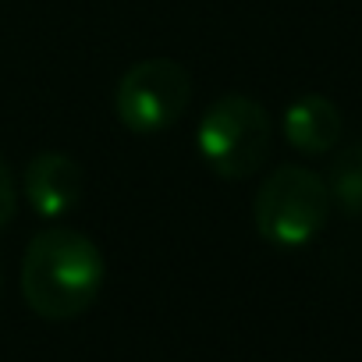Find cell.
Wrapping results in <instances>:
<instances>
[{
    "mask_svg": "<svg viewBox=\"0 0 362 362\" xmlns=\"http://www.w3.org/2000/svg\"><path fill=\"white\" fill-rule=\"evenodd\" d=\"M107 259L96 242L75 228H43L22 256V295L43 320L64 323L82 316L103 291Z\"/></svg>",
    "mask_w": 362,
    "mask_h": 362,
    "instance_id": "cell-1",
    "label": "cell"
},
{
    "mask_svg": "<svg viewBox=\"0 0 362 362\" xmlns=\"http://www.w3.org/2000/svg\"><path fill=\"white\" fill-rule=\"evenodd\" d=\"M330 192L327 181L298 163L274 167L252 199V224L259 238L274 249H302L309 245L327 217H330Z\"/></svg>",
    "mask_w": 362,
    "mask_h": 362,
    "instance_id": "cell-2",
    "label": "cell"
},
{
    "mask_svg": "<svg viewBox=\"0 0 362 362\" xmlns=\"http://www.w3.org/2000/svg\"><path fill=\"white\" fill-rule=\"evenodd\" d=\"M196 149L217 177L224 181L252 177L274 149V124L267 107L238 93L214 100L199 117Z\"/></svg>",
    "mask_w": 362,
    "mask_h": 362,
    "instance_id": "cell-3",
    "label": "cell"
},
{
    "mask_svg": "<svg viewBox=\"0 0 362 362\" xmlns=\"http://www.w3.org/2000/svg\"><path fill=\"white\" fill-rule=\"evenodd\" d=\"M192 103V78L170 57H146L132 64L117 89L114 110L132 135H160L185 117Z\"/></svg>",
    "mask_w": 362,
    "mask_h": 362,
    "instance_id": "cell-4",
    "label": "cell"
},
{
    "mask_svg": "<svg viewBox=\"0 0 362 362\" xmlns=\"http://www.w3.org/2000/svg\"><path fill=\"white\" fill-rule=\"evenodd\" d=\"M25 203L33 206L36 217L43 221H61L71 210H78L82 192H86V174L82 163L71 160L68 153H36L25 167Z\"/></svg>",
    "mask_w": 362,
    "mask_h": 362,
    "instance_id": "cell-5",
    "label": "cell"
},
{
    "mask_svg": "<svg viewBox=\"0 0 362 362\" xmlns=\"http://www.w3.org/2000/svg\"><path fill=\"white\" fill-rule=\"evenodd\" d=\"M284 139L288 146H295L298 153H309V156H320V153H330L337 142H341V132H344V117L337 110L334 100L327 96H298L288 110H284Z\"/></svg>",
    "mask_w": 362,
    "mask_h": 362,
    "instance_id": "cell-6",
    "label": "cell"
},
{
    "mask_svg": "<svg viewBox=\"0 0 362 362\" xmlns=\"http://www.w3.org/2000/svg\"><path fill=\"white\" fill-rule=\"evenodd\" d=\"M327 192H330V203H337L344 214H362V139L344 146L330 170H327Z\"/></svg>",
    "mask_w": 362,
    "mask_h": 362,
    "instance_id": "cell-7",
    "label": "cell"
},
{
    "mask_svg": "<svg viewBox=\"0 0 362 362\" xmlns=\"http://www.w3.org/2000/svg\"><path fill=\"white\" fill-rule=\"evenodd\" d=\"M15 210H18V189H15V174H11L8 160L0 156V231H4V228L11 224Z\"/></svg>",
    "mask_w": 362,
    "mask_h": 362,
    "instance_id": "cell-8",
    "label": "cell"
},
{
    "mask_svg": "<svg viewBox=\"0 0 362 362\" xmlns=\"http://www.w3.org/2000/svg\"><path fill=\"white\" fill-rule=\"evenodd\" d=\"M0 288H4V274H0Z\"/></svg>",
    "mask_w": 362,
    "mask_h": 362,
    "instance_id": "cell-9",
    "label": "cell"
}]
</instances>
